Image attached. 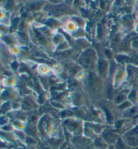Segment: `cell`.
Listing matches in <instances>:
<instances>
[{"label": "cell", "instance_id": "2", "mask_svg": "<svg viewBox=\"0 0 138 149\" xmlns=\"http://www.w3.org/2000/svg\"><path fill=\"white\" fill-rule=\"evenodd\" d=\"M106 54H107V56H109V57H111V54H110V53L109 51H107V52H106Z\"/></svg>", "mask_w": 138, "mask_h": 149}, {"label": "cell", "instance_id": "1", "mask_svg": "<svg viewBox=\"0 0 138 149\" xmlns=\"http://www.w3.org/2000/svg\"><path fill=\"white\" fill-rule=\"evenodd\" d=\"M93 53V51L92 50H91V49H88L86 52V55H91Z\"/></svg>", "mask_w": 138, "mask_h": 149}, {"label": "cell", "instance_id": "3", "mask_svg": "<svg viewBox=\"0 0 138 149\" xmlns=\"http://www.w3.org/2000/svg\"><path fill=\"white\" fill-rule=\"evenodd\" d=\"M123 98H124L123 96H122V95H119V97H118V101H119H119H121V99H123Z\"/></svg>", "mask_w": 138, "mask_h": 149}, {"label": "cell", "instance_id": "4", "mask_svg": "<svg viewBox=\"0 0 138 149\" xmlns=\"http://www.w3.org/2000/svg\"><path fill=\"white\" fill-rule=\"evenodd\" d=\"M12 67L14 68V69H16V68L18 67V64H17L16 63H14L13 64H12Z\"/></svg>", "mask_w": 138, "mask_h": 149}]
</instances>
